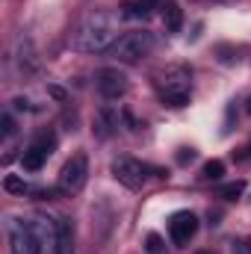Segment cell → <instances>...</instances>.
Returning <instances> with one entry per match:
<instances>
[{"instance_id":"cell-1","label":"cell","mask_w":251,"mask_h":254,"mask_svg":"<svg viewBox=\"0 0 251 254\" xmlns=\"http://www.w3.org/2000/svg\"><path fill=\"white\" fill-rule=\"evenodd\" d=\"M116 42H119L116 18L107 12H92L71 33V51L77 54H101V51H110Z\"/></svg>"},{"instance_id":"cell-2","label":"cell","mask_w":251,"mask_h":254,"mask_svg":"<svg viewBox=\"0 0 251 254\" xmlns=\"http://www.w3.org/2000/svg\"><path fill=\"white\" fill-rule=\"evenodd\" d=\"M157 92L166 107H187L189 92H192V74L187 65H169L166 71L157 74Z\"/></svg>"},{"instance_id":"cell-3","label":"cell","mask_w":251,"mask_h":254,"mask_svg":"<svg viewBox=\"0 0 251 254\" xmlns=\"http://www.w3.org/2000/svg\"><path fill=\"white\" fill-rule=\"evenodd\" d=\"M154 48V36L148 30H133V33H125L119 36V42L110 48V57L116 63H125V65H133L139 63L142 57H148Z\"/></svg>"},{"instance_id":"cell-4","label":"cell","mask_w":251,"mask_h":254,"mask_svg":"<svg viewBox=\"0 0 251 254\" xmlns=\"http://www.w3.org/2000/svg\"><path fill=\"white\" fill-rule=\"evenodd\" d=\"M6 234H9V249H12V254H42L45 252L42 249V240L33 231V225L21 222L15 216L6 219Z\"/></svg>"},{"instance_id":"cell-5","label":"cell","mask_w":251,"mask_h":254,"mask_svg":"<svg viewBox=\"0 0 251 254\" xmlns=\"http://www.w3.org/2000/svg\"><path fill=\"white\" fill-rule=\"evenodd\" d=\"M86 178H89V160L86 154H74L63 169H60V178H57V190L63 195H74L86 187Z\"/></svg>"},{"instance_id":"cell-6","label":"cell","mask_w":251,"mask_h":254,"mask_svg":"<svg viewBox=\"0 0 251 254\" xmlns=\"http://www.w3.org/2000/svg\"><path fill=\"white\" fill-rule=\"evenodd\" d=\"M148 175H151V169H148L145 163L133 160V157H122V160L113 163V178H116L122 187H127V190H133V192L145 187Z\"/></svg>"},{"instance_id":"cell-7","label":"cell","mask_w":251,"mask_h":254,"mask_svg":"<svg viewBox=\"0 0 251 254\" xmlns=\"http://www.w3.org/2000/svg\"><path fill=\"white\" fill-rule=\"evenodd\" d=\"M195 234H198V216L195 213H189V210L172 213V219H169V237H172L175 246H187Z\"/></svg>"},{"instance_id":"cell-8","label":"cell","mask_w":251,"mask_h":254,"mask_svg":"<svg viewBox=\"0 0 251 254\" xmlns=\"http://www.w3.org/2000/svg\"><path fill=\"white\" fill-rule=\"evenodd\" d=\"M54 145H57V139H54V136H39V139L24 151V157H21L24 172H39V169L48 163V157L54 154Z\"/></svg>"},{"instance_id":"cell-9","label":"cell","mask_w":251,"mask_h":254,"mask_svg":"<svg viewBox=\"0 0 251 254\" xmlns=\"http://www.w3.org/2000/svg\"><path fill=\"white\" fill-rule=\"evenodd\" d=\"M95 86H98V92L107 101H116V98H122L127 92V77L119 68H101L98 77H95Z\"/></svg>"},{"instance_id":"cell-10","label":"cell","mask_w":251,"mask_h":254,"mask_svg":"<svg viewBox=\"0 0 251 254\" xmlns=\"http://www.w3.org/2000/svg\"><path fill=\"white\" fill-rule=\"evenodd\" d=\"M57 254H74V222L63 216L57 219Z\"/></svg>"},{"instance_id":"cell-11","label":"cell","mask_w":251,"mask_h":254,"mask_svg":"<svg viewBox=\"0 0 251 254\" xmlns=\"http://www.w3.org/2000/svg\"><path fill=\"white\" fill-rule=\"evenodd\" d=\"M163 24H166L169 33H181V27H184V9L175 0H169L163 6Z\"/></svg>"},{"instance_id":"cell-12","label":"cell","mask_w":251,"mask_h":254,"mask_svg":"<svg viewBox=\"0 0 251 254\" xmlns=\"http://www.w3.org/2000/svg\"><path fill=\"white\" fill-rule=\"evenodd\" d=\"M225 175V163L222 160H207L201 166V181H219Z\"/></svg>"},{"instance_id":"cell-13","label":"cell","mask_w":251,"mask_h":254,"mask_svg":"<svg viewBox=\"0 0 251 254\" xmlns=\"http://www.w3.org/2000/svg\"><path fill=\"white\" fill-rule=\"evenodd\" d=\"M18 65H21V71H36L39 68V60L33 54V45H27V54H24V48L18 42Z\"/></svg>"},{"instance_id":"cell-14","label":"cell","mask_w":251,"mask_h":254,"mask_svg":"<svg viewBox=\"0 0 251 254\" xmlns=\"http://www.w3.org/2000/svg\"><path fill=\"white\" fill-rule=\"evenodd\" d=\"M3 190L12 192V195H27V192H30V184H27L24 178H18V175H9V178L3 181Z\"/></svg>"},{"instance_id":"cell-15","label":"cell","mask_w":251,"mask_h":254,"mask_svg":"<svg viewBox=\"0 0 251 254\" xmlns=\"http://www.w3.org/2000/svg\"><path fill=\"white\" fill-rule=\"evenodd\" d=\"M243 192H246V181H234V184H225V187L219 190V198H225V201H237Z\"/></svg>"},{"instance_id":"cell-16","label":"cell","mask_w":251,"mask_h":254,"mask_svg":"<svg viewBox=\"0 0 251 254\" xmlns=\"http://www.w3.org/2000/svg\"><path fill=\"white\" fill-rule=\"evenodd\" d=\"M145 249H148L151 254H160V252H163V237H160V234H148Z\"/></svg>"},{"instance_id":"cell-17","label":"cell","mask_w":251,"mask_h":254,"mask_svg":"<svg viewBox=\"0 0 251 254\" xmlns=\"http://www.w3.org/2000/svg\"><path fill=\"white\" fill-rule=\"evenodd\" d=\"M136 6H139V15H142V18H148V15L160 6V0H136Z\"/></svg>"},{"instance_id":"cell-18","label":"cell","mask_w":251,"mask_h":254,"mask_svg":"<svg viewBox=\"0 0 251 254\" xmlns=\"http://www.w3.org/2000/svg\"><path fill=\"white\" fill-rule=\"evenodd\" d=\"M0 125H3V136H12V133H15V119H12L9 113L0 119Z\"/></svg>"},{"instance_id":"cell-19","label":"cell","mask_w":251,"mask_h":254,"mask_svg":"<svg viewBox=\"0 0 251 254\" xmlns=\"http://www.w3.org/2000/svg\"><path fill=\"white\" fill-rule=\"evenodd\" d=\"M192 160H195V151H192V148H181L178 163H192Z\"/></svg>"},{"instance_id":"cell-20","label":"cell","mask_w":251,"mask_h":254,"mask_svg":"<svg viewBox=\"0 0 251 254\" xmlns=\"http://www.w3.org/2000/svg\"><path fill=\"white\" fill-rule=\"evenodd\" d=\"M249 113H251V101H249Z\"/></svg>"},{"instance_id":"cell-21","label":"cell","mask_w":251,"mask_h":254,"mask_svg":"<svg viewBox=\"0 0 251 254\" xmlns=\"http://www.w3.org/2000/svg\"><path fill=\"white\" fill-rule=\"evenodd\" d=\"M198 254H210V252H198Z\"/></svg>"}]
</instances>
